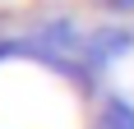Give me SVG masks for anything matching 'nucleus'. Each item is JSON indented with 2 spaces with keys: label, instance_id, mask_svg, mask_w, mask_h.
Masks as SVG:
<instances>
[{
  "label": "nucleus",
  "instance_id": "obj_1",
  "mask_svg": "<svg viewBox=\"0 0 134 129\" xmlns=\"http://www.w3.org/2000/svg\"><path fill=\"white\" fill-rule=\"evenodd\" d=\"M102 129H134V111L125 102H111L107 115H102Z\"/></svg>",
  "mask_w": 134,
  "mask_h": 129
}]
</instances>
